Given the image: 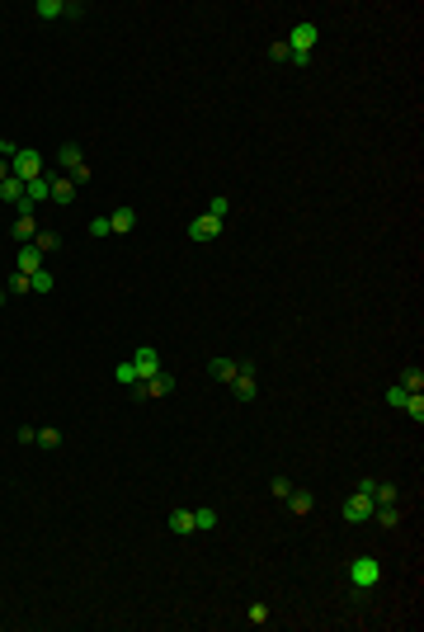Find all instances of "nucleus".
<instances>
[{
	"label": "nucleus",
	"mask_w": 424,
	"mask_h": 632,
	"mask_svg": "<svg viewBox=\"0 0 424 632\" xmlns=\"http://www.w3.org/2000/svg\"><path fill=\"white\" fill-rule=\"evenodd\" d=\"M76 198V184L71 179H52V203H71Z\"/></svg>",
	"instance_id": "nucleus-24"
},
{
	"label": "nucleus",
	"mask_w": 424,
	"mask_h": 632,
	"mask_svg": "<svg viewBox=\"0 0 424 632\" xmlns=\"http://www.w3.org/2000/svg\"><path fill=\"white\" fill-rule=\"evenodd\" d=\"M189 236L193 241H217V236H222V222L208 218V213H198V218L189 222Z\"/></svg>",
	"instance_id": "nucleus-10"
},
{
	"label": "nucleus",
	"mask_w": 424,
	"mask_h": 632,
	"mask_svg": "<svg viewBox=\"0 0 424 632\" xmlns=\"http://www.w3.org/2000/svg\"><path fill=\"white\" fill-rule=\"evenodd\" d=\"M57 160H61V170H66V175H71L76 165H85V156H80V146H76V142H66V146L57 151Z\"/></svg>",
	"instance_id": "nucleus-17"
},
{
	"label": "nucleus",
	"mask_w": 424,
	"mask_h": 632,
	"mask_svg": "<svg viewBox=\"0 0 424 632\" xmlns=\"http://www.w3.org/2000/svg\"><path fill=\"white\" fill-rule=\"evenodd\" d=\"M15 151H20L15 142H5V137H0V160H10V156H15Z\"/></svg>",
	"instance_id": "nucleus-36"
},
{
	"label": "nucleus",
	"mask_w": 424,
	"mask_h": 632,
	"mask_svg": "<svg viewBox=\"0 0 424 632\" xmlns=\"http://www.w3.org/2000/svg\"><path fill=\"white\" fill-rule=\"evenodd\" d=\"M227 213H232V203H227V194H217V198H208V218H217V222H227Z\"/></svg>",
	"instance_id": "nucleus-26"
},
{
	"label": "nucleus",
	"mask_w": 424,
	"mask_h": 632,
	"mask_svg": "<svg viewBox=\"0 0 424 632\" xmlns=\"http://www.w3.org/2000/svg\"><path fill=\"white\" fill-rule=\"evenodd\" d=\"M29 246H38L43 255H47V250H57V246H61V236H57V232H38V236L29 241Z\"/></svg>",
	"instance_id": "nucleus-27"
},
{
	"label": "nucleus",
	"mask_w": 424,
	"mask_h": 632,
	"mask_svg": "<svg viewBox=\"0 0 424 632\" xmlns=\"http://www.w3.org/2000/svg\"><path fill=\"white\" fill-rule=\"evenodd\" d=\"M311 510H316V495H311L307 486H292V491H288V514L302 519V514H311Z\"/></svg>",
	"instance_id": "nucleus-12"
},
{
	"label": "nucleus",
	"mask_w": 424,
	"mask_h": 632,
	"mask_svg": "<svg viewBox=\"0 0 424 632\" xmlns=\"http://www.w3.org/2000/svg\"><path fill=\"white\" fill-rule=\"evenodd\" d=\"M15 439H20V444H38V430H33V425H20Z\"/></svg>",
	"instance_id": "nucleus-34"
},
{
	"label": "nucleus",
	"mask_w": 424,
	"mask_h": 632,
	"mask_svg": "<svg viewBox=\"0 0 424 632\" xmlns=\"http://www.w3.org/2000/svg\"><path fill=\"white\" fill-rule=\"evenodd\" d=\"M193 529H198V534L217 529V510H208V505H203V510H193Z\"/></svg>",
	"instance_id": "nucleus-23"
},
{
	"label": "nucleus",
	"mask_w": 424,
	"mask_h": 632,
	"mask_svg": "<svg viewBox=\"0 0 424 632\" xmlns=\"http://www.w3.org/2000/svg\"><path fill=\"white\" fill-rule=\"evenodd\" d=\"M47 198H52V179H47V175L29 179V184H24V198H20V208H15V213H33V208H38V203H47Z\"/></svg>",
	"instance_id": "nucleus-6"
},
{
	"label": "nucleus",
	"mask_w": 424,
	"mask_h": 632,
	"mask_svg": "<svg viewBox=\"0 0 424 632\" xmlns=\"http://www.w3.org/2000/svg\"><path fill=\"white\" fill-rule=\"evenodd\" d=\"M132 227H137V208H132V203L114 208V218H109V236H128Z\"/></svg>",
	"instance_id": "nucleus-9"
},
{
	"label": "nucleus",
	"mask_w": 424,
	"mask_h": 632,
	"mask_svg": "<svg viewBox=\"0 0 424 632\" xmlns=\"http://www.w3.org/2000/svg\"><path fill=\"white\" fill-rule=\"evenodd\" d=\"M401 387H405V392H424V373H420V368H405Z\"/></svg>",
	"instance_id": "nucleus-29"
},
{
	"label": "nucleus",
	"mask_w": 424,
	"mask_h": 632,
	"mask_svg": "<svg viewBox=\"0 0 424 632\" xmlns=\"http://www.w3.org/2000/svg\"><path fill=\"white\" fill-rule=\"evenodd\" d=\"M114 377L123 382V387H137V382H142V377H137V368H132V359H123V363L114 368Z\"/></svg>",
	"instance_id": "nucleus-25"
},
{
	"label": "nucleus",
	"mask_w": 424,
	"mask_h": 632,
	"mask_svg": "<svg viewBox=\"0 0 424 632\" xmlns=\"http://www.w3.org/2000/svg\"><path fill=\"white\" fill-rule=\"evenodd\" d=\"M0 198H5V203H15V208H20V198H24V179H5V184H0Z\"/></svg>",
	"instance_id": "nucleus-22"
},
{
	"label": "nucleus",
	"mask_w": 424,
	"mask_h": 632,
	"mask_svg": "<svg viewBox=\"0 0 424 632\" xmlns=\"http://www.w3.org/2000/svg\"><path fill=\"white\" fill-rule=\"evenodd\" d=\"M170 392H174V373H165V368H160L156 377H146V382H137V387H132L137 401H156V396H170Z\"/></svg>",
	"instance_id": "nucleus-5"
},
{
	"label": "nucleus",
	"mask_w": 424,
	"mask_h": 632,
	"mask_svg": "<svg viewBox=\"0 0 424 632\" xmlns=\"http://www.w3.org/2000/svg\"><path fill=\"white\" fill-rule=\"evenodd\" d=\"M288 491H292L288 476H273V481H269V495H273V500H288Z\"/></svg>",
	"instance_id": "nucleus-31"
},
{
	"label": "nucleus",
	"mask_w": 424,
	"mask_h": 632,
	"mask_svg": "<svg viewBox=\"0 0 424 632\" xmlns=\"http://www.w3.org/2000/svg\"><path fill=\"white\" fill-rule=\"evenodd\" d=\"M372 519H377L382 529H396V524H401V505H377V510H372Z\"/></svg>",
	"instance_id": "nucleus-19"
},
{
	"label": "nucleus",
	"mask_w": 424,
	"mask_h": 632,
	"mask_svg": "<svg viewBox=\"0 0 424 632\" xmlns=\"http://www.w3.org/2000/svg\"><path fill=\"white\" fill-rule=\"evenodd\" d=\"M90 236H109V218H95V222H90Z\"/></svg>",
	"instance_id": "nucleus-35"
},
{
	"label": "nucleus",
	"mask_w": 424,
	"mask_h": 632,
	"mask_svg": "<svg viewBox=\"0 0 424 632\" xmlns=\"http://www.w3.org/2000/svg\"><path fill=\"white\" fill-rule=\"evenodd\" d=\"M396 500H401V491H396L391 481H377V486H372V505H396Z\"/></svg>",
	"instance_id": "nucleus-18"
},
{
	"label": "nucleus",
	"mask_w": 424,
	"mask_h": 632,
	"mask_svg": "<svg viewBox=\"0 0 424 632\" xmlns=\"http://www.w3.org/2000/svg\"><path fill=\"white\" fill-rule=\"evenodd\" d=\"M170 534H179V538L198 534V529H193V510H170Z\"/></svg>",
	"instance_id": "nucleus-14"
},
{
	"label": "nucleus",
	"mask_w": 424,
	"mask_h": 632,
	"mask_svg": "<svg viewBox=\"0 0 424 632\" xmlns=\"http://www.w3.org/2000/svg\"><path fill=\"white\" fill-rule=\"evenodd\" d=\"M15 269H20V274H38L43 269V250L38 246H20V250H15Z\"/></svg>",
	"instance_id": "nucleus-11"
},
{
	"label": "nucleus",
	"mask_w": 424,
	"mask_h": 632,
	"mask_svg": "<svg viewBox=\"0 0 424 632\" xmlns=\"http://www.w3.org/2000/svg\"><path fill=\"white\" fill-rule=\"evenodd\" d=\"M0 302H5V293H0Z\"/></svg>",
	"instance_id": "nucleus-38"
},
{
	"label": "nucleus",
	"mask_w": 424,
	"mask_h": 632,
	"mask_svg": "<svg viewBox=\"0 0 424 632\" xmlns=\"http://www.w3.org/2000/svg\"><path fill=\"white\" fill-rule=\"evenodd\" d=\"M10 175L24 179V184H29V179H38L43 175V156L33 151V146H20V151L10 156Z\"/></svg>",
	"instance_id": "nucleus-3"
},
{
	"label": "nucleus",
	"mask_w": 424,
	"mask_h": 632,
	"mask_svg": "<svg viewBox=\"0 0 424 632\" xmlns=\"http://www.w3.org/2000/svg\"><path fill=\"white\" fill-rule=\"evenodd\" d=\"M33 15H38V20H66V0H38Z\"/></svg>",
	"instance_id": "nucleus-16"
},
{
	"label": "nucleus",
	"mask_w": 424,
	"mask_h": 632,
	"mask_svg": "<svg viewBox=\"0 0 424 632\" xmlns=\"http://www.w3.org/2000/svg\"><path fill=\"white\" fill-rule=\"evenodd\" d=\"M316 38H321V29H316L311 20H302V24H297V29L288 33V38H283V43H288V61H292V66H307V61H311V47H316Z\"/></svg>",
	"instance_id": "nucleus-1"
},
{
	"label": "nucleus",
	"mask_w": 424,
	"mask_h": 632,
	"mask_svg": "<svg viewBox=\"0 0 424 632\" xmlns=\"http://www.w3.org/2000/svg\"><path fill=\"white\" fill-rule=\"evenodd\" d=\"M29 283H33V293H52V283H57V278H52V274H47V269H38V274H29Z\"/></svg>",
	"instance_id": "nucleus-28"
},
{
	"label": "nucleus",
	"mask_w": 424,
	"mask_h": 632,
	"mask_svg": "<svg viewBox=\"0 0 424 632\" xmlns=\"http://www.w3.org/2000/svg\"><path fill=\"white\" fill-rule=\"evenodd\" d=\"M10 236L20 241V246H29V241L38 236V218H33V213H20V218H15V227H10Z\"/></svg>",
	"instance_id": "nucleus-13"
},
{
	"label": "nucleus",
	"mask_w": 424,
	"mask_h": 632,
	"mask_svg": "<svg viewBox=\"0 0 424 632\" xmlns=\"http://www.w3.org/2000/svg\"><path fill=\"white\" fill-rule=\"evenodd\" d=\"M5 179H10V160H0V184H5Z\"/></svg>",
	"instance_id": "nucleus-37"
},
{
	"label": "nucleus",
	"mask_w": 424,
	"mask_h": 632,
	"mask_svg": "<svg viewBox=\"0 0 424 632\" xmlns=\"http://www.w3.org/2000/svg\"><path fill=\"white\" fill-rule=\"evenodd\" d=\"M405 396H410V392H405L401 382H396V387H386V401H391V406H396V411H401V406H405Z\"/></svg>",
	"instance_id": "nucleus-33"
},
{
	"label": "nucleus",
	"mask_w": 424,
	"mask_h": 632,
	"mask_svg": "<svg viewBox=\"0 0 424 632\" xmlns=\"http://www.w3.org/2000/svg\"><path fill=\"white\" fill-rule=\"evenodd\" d=\"M349 580H354V590H372V585H377V580H382V562H377V557H354V562H349Z\"/></svg>",
	"instance_id": "nucleus-2"
},
{
	"label": "nucleus",
	"mask_w": 424,
	"mask_h": 632,
	"mask_svg": "<svg viewBox=\"0 0 424 632\" xmlns=\"http://www.w3.org/2000/svg\"><path fill=\"white\" fill-rule=\"evenodd\" d=\"M208 373L217 377V382H232V377L241 373V363H236V359H212V363H208Z\"/></svg>",
	"instance_id": "nucleus-15"
},
{
	"label": "nucleus",
	"mask_w": 424,
	"mask_h": 632,
	"mask_svg": "<svg viewBox=\"0 0 424 632\" xmlns=\"http://www.w3.org/2000/svg\"><path fill=\"white\" fill-rule=\"evenodd\" d=\"M372 510H377V505H372V495H363V491H354L344 500V524H368V519H372Z\"/></svg>",
	"instance_id": "nucleus-7"
},
{
	"label": "nucleus",
	"mask_w": 424,
	"mask_h": 632,
	"mask_svg": "<svg viewBox=\"0 0 424 632\" xmlns=\"http://www.w3.org/2000/svg\"><path fill=\"white\" fill-rule=\"evenodd\" d=\"M245 618H250L255 628H264V623H269V609H264V604H250V613H245Z\"/></svg>",
	"instance_id": "nucleus-32"
},
{
	"label": "nucleus",
	"mask_w": 424,
	"mask_h": 632,
	"mask_svg": "<svg viewBox=\"0 0 424 632\" xmlns=\"http://www.w3.org/2000/svg\"><path fill=\"white\" fill-rule=\"evenodd\" d=\"M401 411L410 415L415 425H424V392H410V396H405V406H401Z\"/></svg>",
	"instance_id": "nucleus-21"
},
{
	"label": "nucleus",
	"mask_w": 424,
	"mask_h": 632,
	"mask_svg": "<svg viewBox=\"0 0 424 632\" xmlns=\"http://www.w3.org/2000/svg\"><path fill=\"white\" fill-rule=\"evenodd\" d=\"M38 449H47V453L61 449V430H38Z\"/></svg>",
	"instance_id": "nucleus-30"
},
{
	"label": "nucleus",
	"mask_w": 424,
	"mask_h": 632,
	"mask_svg": "<svg viewBox=\"0 0 424 632\" xmlns=\"http://www.w3.org/2000/svg\"><path fill=\"white\" fill-rule=\"evenodd\" d=\"M227 392H232L236 401H255V396H259V382H255V359H241V373L227 382Z\"/></svg>",
	"instance_id": "nucleus-4"
},
{
	"label": "nucleus",
	"mask_w": 424,
	"mask_h": 632,
	"mask_svg": "<svg viewBox=\"0 0 424 632\" xmlns=\"http://www.w3.org/2000/svg\"><path fill=\"white\" fill-rule=\"evenodd\" d=\"M132 368H137V377L146 382V377L160 373V354H156L151 345H142V349H132Z\"/></svg>",
	"instance_id": "nucleus-8"
},
{
	"label": "nucleus",
	"mask_w": 424,
	"mask_h": 632,
	"mask_svg": "<svg viewBox=\"0 0 424 632\" xmlns=\"http://www.w3.org/2000/svg\"><path fill=\"white\" fill-rule=\"evenodd\" d=\"M24 293H33V283H29V274H10V283H5V297H24Z\"/></svg>",
	"instance_id": "nucleus-20"
}]
</instances>
